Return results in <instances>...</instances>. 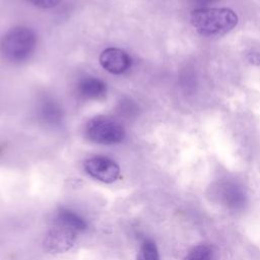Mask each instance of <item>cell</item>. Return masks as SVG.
Here are the masks:
<instances>
[{
  "instance_id": "cell-1",
  "label": "cell",
  "mask_w": 260,
  "mask_h": 260,
  "mask_svg": "<svg viewBox=\"0 0 260 260\" xmlns=\"http://www.w3.org/2000/svg\"><path fill=\"white\" fill-rule=\"evenodd\" d=\"M190 21L202 36H222L238 23V15L230 8H198L192 11Z\"/></svg>"
},
{
  "instance_id": "cell-2",
  "label": "cell",
  "mask_w": 260,
  "mask_h": 260,
  "mask_svg": "<svg viewBox=\"0 0 260 260\" xmlns=\"http://www.w3.org/2000/svg\"><path fill=\"white\" fill-rule=\"evenodd\" d=\"M37 47V35L27 26H15L8 30L1 42L4 57L14 63L27 60Z\"/></svg>"
},
{
  "instance_id": "cell-3",
  "label": "cell",
  "mask_w": 260,
  "mask_h": 260,
  "mask_svg": "<svg viewBox=\"0 0 260 260\" xmlns=\"http://www.w3.org/2000/svg\"><path fill=\"white\" fill-rule=\"evenodd\" d=\"M85 135L94 143L112 145L122 142L126 132L123 125L117 120L106 116H99L86 123Z\"/></svg>"
},
{
  "instance_id": "cell-4",
  "label": "cell",
  "mask_w": 260,
  "mask_h": 260,
  "mask_svg": "<svg viewBox=\"0 0 260 260\" xmlns=\"http://www.w3.org/2000/svg\"><path fill=\"white\" fill-rule=\"evenodd\" d=\"M84 170L91 178L107 184L115 182L120 175L118 164L104 155H94L87 158L84 161Z\"/></svg>"
},
{
  "instance_id": "cell-5",
  "label": "cell",
  "mask_w": 260,
  "mask_h": 260,
  "mask_svg": "<svg viewBox=\"0 0 260 260\" xmlns=\"http://www.w3.org/2000/svg\"><path fill=\"white\" fill-rule=\"evenodd\" d=\"M76 233L56 223L46 236L44 245L52 253H62L68 251L74 244Z\"/></svg>"
},
{
  "instance_id": "cell-6",
  "label": "cell",
  "mask_w": 260,
  "mask_h": 260,
  "mask_svg": "<svg viewBox=\"0 0 260 260\" xmlns=\"http://www.w3.org/2000/svg\"><path fill=\"white\" fill-rule=\"evenodd\" d=\"M101 65L110 73L122 74L131 66L130 56L118 48H108L100 56Z\"/></svg>"
},
{
  "instance_id": "cell-7",
  "label": "cell",
  "mask_w": 260,
  "mask_h": 260,
  "mask_svg": "<svg viewBox=\"0 0 260 260\" xmlns=\"http://www.w3.org/2000/svg\"><path fill=\"white\" fill-rule=\"evenodd\" d=\"M77 93L85 100H102L107 94V85L98 77L85 76L77 83Z\"/></svg>"
},
{
  "instance_id": "cell-8",
  "label": "cell",
  "mask_w": 260,
  "mask_h": 260,
  "mask_svg": "<svg viewBox=\"0 0 260 260\" xmlns=\"http://www.w3.org/2000/svg\"><path fill=\"white\" fill-rule=\"evenodd\" d=\"M39 116L45 124L59 126L63 120V110L56 101L45 99L39 107Z\"/></svg>"
},
{
  "instance_id": "cell-9",
  "label": "cell",
  "mask_w": 260,
  "mask_h": 260,
  "mask_svg": "<svg viewBox=\"0 0 260 260\" xmlns=\"http://www.w3.org/2000/svg\"><path fill=\"white\" fill-rule=\"evenodd\" d=\"M56 223L65 226L75 233L82 232L87 226L85 219L81 215L68 208H61L58 211L56 216Z\"/></svg>"
},
{
  "instance_id": "cell-10",
  "label": "cell",
  "mask_w": 260,
  "mask_h": 260,
  "mask_svg": "<svg viewBox=\"0 0 260 260\" xmlns=\"http://www.w3.org/2000/svg\"><path fill=\"white\" fill-rule=\"evenodd\" d=\"M222 198L224 203L232 208L241 207L245 202V193L235 184H228L222 191Z\"/></svg>"
},
{
  "instance_id": "cell-11",
  "label": "cell",
  "mask_w": 260,
  "mask_h": 260,
  "mask_svg": "<svg viewBox=\"0 0 260 260\" xmlns=\"http://www.w3.org/2000/svg\"><path fill=\"white\" fill-rule=\"evenodd\" d=\"M136 260H159V254L155 243L151 240L143 241Z\"/></svg>"
},
{
  "instance_id": "cell-12",
  "label": "cell",
  "mask_w": 260,
  "mask_h": 260,
  "mask_svg": "<svg viewBox=\"0 0 260 260\" xmlns=\"http://www.w3.org/2000/svg\"><path fill=\"white\" fill-rule=\"evenodd\" d=\"M184 260H213L212 251L208 246L199 245L191 249Z\"/></svg>"
},
{
  "instance_id": "cell-13",
  "label": "cell",
  "mask_w": 260,
  "mask_h": 260,
  "mask_svg": "<svg viewBox=\"0 0 260 260\" xmlns=\"http://www.w3.org/2000/svg\"><path fill=\"white\" fill-rule=\"evenodd\" d=\"M26 2L40 8H53L57 6L60 0H25Z\"/></svg>"
},
{
  "instance_id": "cell-14",
  "label": "cell",
  "mask_w": 260,
  "mask_h": 260,
  "mask_svg": "<svg viewBox=\"0 0 260 260\" xmlns=\"http://www.w3.org/2000/svg\"><path fill=\"white\" fill-rule=\"evenodd\" d=\"M248 60L254 65H260V54L257 52H251L248 55Z\"/></svg>"
},
{
  "instance_id": "cell-15",
  "label": "cell",
  "mask_w": 260,
  "mask_h": 260,
  "mask_svg": "<svg viewBox=\"0 0 260 260\" xmlns=\"http://www.w3.org/2000/svg\"><path fill=\"white\" fill-rule=\"evenodd\" d=\"M191 1H193L195 3H198V4H201V5H207V4L212 3V2H214L216 0H191Z\"/></svg>"
}]
</instances>
